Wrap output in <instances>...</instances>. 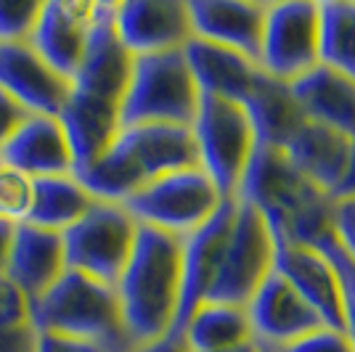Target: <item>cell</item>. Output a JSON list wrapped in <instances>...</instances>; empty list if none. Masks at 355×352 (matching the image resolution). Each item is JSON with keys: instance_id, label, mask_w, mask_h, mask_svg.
<instances>
[{"instance_id": "42", "label": "cell", "mask_w": 355, "mask_h": 352, "mask_svg": "<svg viewBox=\"0 0 355 352\" xmlns=\"http://www.w3.org/2000/svg\"><path fill=\"white\" fill-rule=\"evenodd\" d=\"M220 352H260V344L257 342H244V344H236L231 350H220Z\"/></svg>"}, {"instance_id": "27", "label": "cell", "mask_w": 355, "mask_h": 352, "mask_svg": "<svg viewBox=\"0 0 355 352\" xmlns=\"http://www.w3.org/2000/svg\"><path fill=\"white\" fill-rule=\"evenodd\" d=\"M180 337L191 352H220L252 342V331L244 308L202 302L186 321Z\"/></svg>"}, {"instance_id": "28", "label": "cell", "mask_w": 355, "mask_h": 352, "mask_svg": "<svg viewBox=\"0 0 355 352\" xmlns=\"http://www.w3.org/2000/svg\"><path fill=\"white\" fill-rule=\"evenodd\" d=\"M93 206L88 191L74 175H53L35 180V204L27 225L51 234H64Z\"/></svg>"}, {"instance_id": "17", "label": "cell", "mask_w": 355, "mask_h": 352, "mask_svg": "<svg viewBox=\"0 0 355 352\" xmlns=\"http://www.w3.org/2000/svg\"><path fill=\"white\" fill-rule=\"evenodd\" d=\"M266 6L254 0H186L196 40L236 51L254 64L260 59Z\"/></svg>"}, {"instance_id": "9", "label": "cell", "mask_w": 355, "mask_h": 352, "mask_svg": "<svg viewBox=\"0 0 355 352\" xmlns=\"http://www.w3.org/2000/svg\"><path fill=\"white\" fill-rule=\"evenodd\" d=\"M318 59V3L313 0H282L266 6L263 43L257 67L279 80L295 82L313 69Z\"/></svg>"}, {"instance_id": "7", "label": "cell", "mask_w": 355, "mask_h": 352, "mask_svg": "<svg viewBox=\"0 0 355 352\" xmlns=\"http://www.w3.org/2000/svg\"><path fill=\"white\" fill-rule=\"evenodd\" d=\"M138 222L122 204L93 202L88 212L61 234L67 270L83 273L106 286H117L130 260Z\"/></svg>"}, {"instance_id": "15", "label": "cell", "mask_w": 355, "mask_h": 352, "mask_svg": "<svg viewBox=\"0 0 355 352\" xmlns=\"http://www.w3.org/2000/svg\"><path fill=\"white\" fill-rule=\"evenodd\" d=\"M244 313L250 321L252 342L266 350H284L295 339L324 326L321 318L292 292V286L276 270L252 294V299L244 305Z\"/></svg>"}, {"instance_id": "25", "label": "cell", "mask_w": 355, "mask_h": 352, "mask_svg": "<svg viewBox=\"0 0 355 352\" xmlns=\"http://www.w3.org/2000/svg\"><path fill=\"white\" fill-rule=\"evenodd\" d=\"M241 106L254 127L257 146L282 148L289 141V135L305 122L289 85L268 77L263 69Z\"/></svg>"}, {"instance_id": "6", "label": "cell", "mask_w": 355, "mask_h": 352, "mask_svg": "<svg viewBox=\"0 0 355 352\" xmlns=\"http://www.w3.org/2000/svg\"><path fill=\"white\" fill-rule=\"evenodd\" d=\"M191 132L205 175L215 183L223 199H236L241 177L257 148L254 127L244 106L225 98L199 96Z\"/></svg>"}, {"instance_id": "14", "label": "cell", "mask_w": 355, "mask_h": 352, "mask_svg": "<svg viewBox=\"0 0 355 352\" xmlns=\"http://www.w3.org/2000/svg\"><path fill=\"white\" fill-rule=\"evenodd\" d=\"M93 11L96 0H43L32 30V51L69 82L88 45Z\"/></svg>"}, {"instance_id": "38", "label": "cell", "mask_w": 355, "mask_h": 352, "mask_svg": "<svg viewBox=\"0 0 355 352\" xmlns=\"http://www.w3.org/2000/svg\"><path fill=\"white\" fill-rule=\"evenodd\" d=\"M24 119H27V112L0 90V148L6 146V141L14 135L16 127H19Z\"/></svg>"}, {"instance_id": "30", "label": "cell", "mask_w": 355, "mask_h": 352, "mask_svg": "<svg viewBox=\"0 0 355 352\" xmlns=\"http://www.w3.org/2000/svg\"><path fill=\"white\" fill-rule=\"evenodd\" d=\"M315 249H321L334 265L337 283H340V308H342V334L355 350V260L337 244L334 236L324 238Z\"/></svg>"}, {"instance_id": "2", "label": "cell", "mask_w": 355, "mask_h": 352, "mask_svg": "<svg viewBox=\"0 0 355 352\" xmlns=\"http://www.w3.org/2000/svg\"><path fill=\"white\" fill-rule=\"evenodd\" d=\"M114 292L133 344L173 334L180 299V238L138 225L133 254Z\"/></svg>"}, {"instance_id": "11", "label": "cell", "mask_w": 355, "mask_h": 352, "mask_svg": "<svg viewBox=\"0 0 355 352\" xmlns=\"http://www.w3.org/2000/svg\"><path fill=\"white\" fill-rule=\"evenodd\" d=\"M234 215H236V199H228L212 215V220H207L191 236L180 238V299H178L173 334H180L193 310L207 299L212 281L220 270Z\"/></svg>"}, {"instance_id": "8", "label": "cell", "mask_w": 355, "mask_h": 352, "mask_svg": "<svg viewBox=\"0 0 355 352\" xmlns=\"http://www.w3.org/2000/svg\"><path fill=\"white\" fill-rule=\"evenodd\" d=\"M273 273V236L254 206L236 202V215L223 252V263L205 302L244 308L260 283Z\"/></svg>"}, {"instance_id": "23", "label": "cell", "mask_w": 355, "mask_h": 352, "mask_svg": "<svg viewBox=\"0 0 355 352\" xmlns=\"http://www.w3.org/2000/svg\"><path fill=\"white\" fill-rule=\"evenodd\" d=\"M183 59L189 64L199 96L244 103L260 77V67L252 59L196 37L183 45Z\"/></svg>"}, {"instance_id": "37", "label": "cell", "mask_w": 355, "mask_h": 352, "mask_svg": "<svg viewBox=\"0 0 355 352\" xmlns=\"http://www.w3.org/2000/svg\"><path fill=\"white\" fill-rule=\"evenodd\" d=\"M35 344H37L35 326L0 328V352H35Z\"/></svg>"}, {"instance_id": "20", "label": "cell", "mask_w": 355, "mask_h": 352, "mask_svg": "<svg viewBox=\"0 0 355 352\" xmlns=\"http://www.w3.org/2000/svg\"><path fill=\"white\" fill-rule=\"evenodd\" d=\"M56 119H59L69 154H72V173L98 159L122 132L119 103L85 96L77 90L69 93Z\"/></svg>"}, {"instance_id": "10", "label": "cell", "mask_w": 355, "mask_h": 352, "mask_svg": "<svg viewBox=\"0 0 355 352\" xmlns=\"http://www.w3.org/2000/svg\"><path fill=\"white\" fill-rule=\"evenodd\" d=\"M114 32L133 59L183 51L193 37L183 0H122L114 8Z\"/></svg>"}, {"instance_id": "26", "label": "cell", "mask_w": 355, "mask_h": 352, "mask_svg": "<svg viewBox=\"0 0 355 352\" xmlns=\"http://www.w3.org/2000/svg\"><path fill=\"white\" fill-rule=\"evenodd\" d=\"M72 175L93 202H104V204H125L138 188L146 186L141 164L135 161L133 151L119 135L98 159L90 161L83 170H74Z\"/></svg>"}, {"instance_id": "18", "label": "cell", "mask_w": 355, "mask_h": 352, "mask_svg": "<svg viewBox=\"0 0 355 352\" xmlns=\"http://www.w3.org/2000/svg\"><path fill=\"white\" fill-rule=\"evenodd\" d=\"M282 151L300 175L331 196L340 188L342 177L347 173L353 138L305 119L289 135V141L282 146Z\"/></svg>"}, {"instance_id": "40", "label": "cell", "mask_w": 355, "mask_h": 352, "mask_svg": "<svg viewBox=\"0 0 355 352\" xmlns=\"http://www.w3.org/2000/svg\"><path fill=\"white\" fill-rule=\"evenodd\" d=\"M14 234H16L14 222L0 220V276H6V265H8V254H11Z\"/></svg>"}, {"instance_id": "41", "label": "cell", "mask_w": 355, "mask_h": 352, "mask_svg": "<svg viewBox=\"0 0 355 352\" xmlns=\"http://www.w3.org/2000/svg\"><path fill=\"white\" fill-rule=\"evenodd\" d=\"M355 196V138H353V151H350V164H347V173L342 177L340 188L331 193V199H347Z\"/></svg>"}, {"instance_id": "39", "label": "cell", "mask_w": 355, "mask_h": 352, "mask_svg": "<svg viewBox=\"0 0 355 352\" xmlns=\"http://www.w3.org/2000/svg\"><path fill=\"white\" fill-rule=\"evenodd\" d=\"M130 352H191L186 339L180 334H167V337L157 339V342H148V344H135Z\"/></svg>"}, {"instance_id": "43", "label": "cell", "mask_w": 355, "mask_h": 352, "mask_svg": "<svg viewBox=\"0 0 355 352\" xmlns=\"http://www.w3.org/2000/svg\"><path fill=\"white\" fill-rule=\"evenodd\" d=\"M260 352H279V350H266V347H260Z\"/></svg>"}, {"instance_id": "24", "label": "cell", "mask_w": 355, "mask_h": 352, "mask_svg": "<svg viewBox=\"0 0 355 352\" xmlns=\"http://www.w3.org/2000/svg\"><path fill=\"white\" fill-rule=\"evenodd\" d=\"M119 138L133 151L146 183L178 170L199 167V151L191 127L186 125H141L119 132Z\"/></svg>"}, {"instance_id": "36", "label": "cell", "mask_w": 355, "mask_h": 352, "mask_svg": "<svg viewBox=\"0 0 355 352\" xmlns=\"http://www.w3.org/2000/svg\"><path fill=\"white\" fill-rule=\"evenodd\" d=\"M35 352H109L101 344L83 342V339L59 337V334H37Z\"/></svg>"}, {"instance_id": "32", "label": "cell", "mask_w": 355, "mask_h": 352, "mask_svg": "<svg viewBox=\"0 0 355 352\" xmlns=\"http://www.w3.org/2000/svg\"><path fill=\"white\" fill-rule=\"evenodd\" d=\"M43 0H0V45L30 43Z\"/></svg>"}, {"instance_id": "35", "label": "cell", "mask_w": 355, "mask_h": 352, "mask_svg": "<svg viewBox=\"0 0 355 352\" xmlns=\"http://www.w3.org/2000/svg\"><path fill=\"white\" fill-rule=\"evenodd\" d=\"M331 225H334V238H337V244L355 260V196L334 199Z\"/></svg>"}, {"instance_id": "12", "label": "cell", "mask_w": 355, "mask_h": 352, "mask_svg": "<svg viewBox=\"0 0 355 352\" xmlns=\"http://www.w3.org/2000/svg\"><path fill=\"white\" fill-rule=\"evenodd\" d=\"M114 8H117V3H112V0H96L93 27H90L83 61H80L77 72L72 74V90L96 96V98H106L112 103H122L135 59L117 40Z\"/></svg>"}, {"instance_id": "34", "label": "cell", "mask_w": 355, "mask_h": 352, "mask_svg": "<svg viewBox=\"0 0 355 352\" xmlns=\"http://www.w3.org/2000/svg\"><path fill=\"white\" fill-rule=\"evenodd\" d=\"M279 352H355V350L342 331L321 326V328H315L311 334L295 339L292 344H286Z\"/></svg>"}, {"instance_id": "1", "label": "cell", "mask_w": 355, "mask_h": 352, "mask_svg": "<svg viewBox=\"0 0 355 352\" xmlns=\"http://www.w3.org/2000/svg\"><path fill=\"white\" fill-rule=\"evenodd\" d=\"M236 202L254 206L273 238L318 247L334 236V199L297 173L282 148L257 146L241 177Z\"/></svg>"}, {"instance_id": "21", "label": "cell", "mask_w": 355, "mask_h": 352, "mask_svg": "<svg viewBox=\"0 0 355 352\" xmlns=\"http://www.w3.org/2000/svg\"><path fill=\"white\" fill-rule=\"evenodd\" d=\"M64 244L61 234H51L35 225H16L14 244L6 265V279L27 297V302L40 299L64 276Z\"/></svg>"}, {"instance_id": "13", "label": "cell", "mask_w": 355, "mask_h": 352, "mask_svg": "<svg viewBox=\"0 0 355 352\" xmlns=\"http://www.w3.org/2000/svg\"><path fill=\"white\" fill-rule=\"evenodd\" d=\"M273 270L321 318L324 326L342 331L340 283L334 265L329 263L324 252L308 244L273 238Z\"/></svg>"}, {"instance_id": "4", "label": "cell", "mask_w": 355, "mask_h": 352, "mask_svg": "<svg viewBox=\"0 0 355 352\" xmlns=\"http://www.w3.org/2000/svg\"><path fill=\"white\" fill-rule=\"evenodd\" d=\"M196 109H199V88L189 72L183 51L141 56L133 61L130 82L119 103L122 130L141 125L191 127Z\"/></svg>"}, {"instance_id": "5", "label": "cell", "mask_w": 355, "mask_h": 352, "mask_svg": "<svg viewBox=\"0 0 355 352\" xmlns=\"http://www.w3.org/2000/svg\"><path fill=\"white\" fill-rule=\"evenodd\" d=\"M223 202L228 199H223L205 170L191 167L148 180L122 206L141 228H154L175 238H186L212 220Z\"/></svg>"}, {"instance_id": "33", "label": "cell", "mask_w": 355, "mask_h": 352, "mask_svg": "<svg viewBox=\"0 0 355 352\" xmlns=\"http://www.w3.org/2000/svg\"><path fill=\"white\" fill-rule=\"evenodd\" d=\"M32 326L30 302L6 276H0V328Z\"/></svg>"}, {"instance_id": "16", "label": "cell", "mask_w": 355, "mask_h": 352, "mask_svg": "<svg viewBox=\"0 0 355 352\" xmlns=\"http://www.w3.org/2000/svg\"><path fill=\"white\" fill-rule=\"evenodd\" d=\"M0 90L27 114L59 117L72 93V82L51 69L30 43L0 45Z\"/></svg>"}, {"instance_id": "31", "label": "cell", "mask_w": 355, "mask_h": 352, "mask_svg": "<svg viewBox=\"0 0 355 352\" xmlns=\"http://www.w3.org/2000/svg\"><path fill=\"white\" fill-rule=\"evenodd\" d=\"M35 204V180L0 164V220L24 225Z\"/></svg>"}, {"instance_id": "29", "label": "cell", "mask_w": 355, "mask_h": 352, "mask_svg": "<svg viewBox=\"0 0 355 352\" xmlns=\"http://www.w3.org/2000/svg\"><path fill=\"white\" fill-rule=\"evenodd\" d=\"M318 59L355 80V0L318 3Z\"/></svg>"}, {"instance_id": "22", "label": "cell", "mask_w": 355, "mask_h": 352, "mask_svg": "<svg viewBox=\"0 0 355 352\" xmlns=\"http://www.w3.org/2000/svg\"><path fill=\"white\" fill-rule=\"evenodd\" d=\"M289 90L308 122L355 138V80L326 64H315L289 82Z\"/></svg>"}, {"instance_id": "19", "label": "cell", "mask_w": 355, "mask_h": 352, "mask_svg": "<svg viewBox=\"0 0 355 352\" xmlns=\"http://www.w3.org/2000/svg\"><path fill=\"white\" fill-rule=\"evenodd\" d=\"M0 164L24 173L32 180L72 175V154L59 119L27 114V119L6 141V146L0 148Z\"/></svg>"}, {"instance_id": "3", "label": "cell", "mask_w": 355, "mask_h": 352, "mask_svg": "<svg viewBox=\"0 0 355 352\" xmlns=\"http://www.w3.org/2000/svg\"><path fill=\"white\" fill-rule=\"evenodd\" d=\"M30 321L37 334L83 339L109 352H130L135 347L125 331L114 286L74 270H64L40 299L30 302Z\"/></svg>"}]
</instances>
